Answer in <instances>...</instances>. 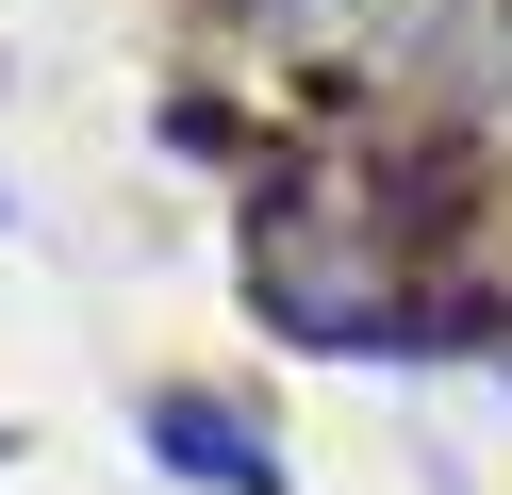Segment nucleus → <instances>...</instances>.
I'll use <instances>...</instances> for the list:
<instances>
[{
    "mask_svg": "<svg viewBox=\"0 0 512 495\" xmlns=\"http://www.w3.org/2000/svg\"><path fill=\"white\" fill-rule=\"evenodd\" d=\"M149 446H182V479H215V495H265L281 462H265V429L232 413V396H199V380H166L149 396Z\"/></svg>",
    "mask_w": 512,
    "mask_h": 495,
    "instance_id": "1",
    "label": "nucleus"
}]
</instances>
